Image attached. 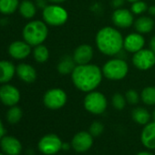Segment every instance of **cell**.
Here are the masks:
<instances>
[{
  "label": "cell",
  "mask_w": 155,
  "mask_h": 155,
  "mask_svg": "<svg viewBox=\"0 0 155 155\" xmlns=\"http://www.w3.org/2000/svg\"><path fill=\"white\" fill-rule=\"evenodd\" d=\"M71 80L74 86L83 92L95 91L102 81V69L94 64L77 65L72 71Z\"/></svg>",
  "instance_id": "obj_1"
},
{
  "label": "cell",
  "mask_w": 155,
  "mask_h": 155,
  "mask_svg": "<svg viewBox=\"0 0 155 155\" xmlns=\"http://www.w3.org/2000/svg\"><path fill=\"white\" fill-rule=\"evenodd\" d=\"M98 49L106 56H116L123 48L124 38L120 32L111 27L101 28L96 35Z\"/></svg>",
  "instance_id": "obj_2"
},
{
  "label": "cell",
  "mask_w": 155,
  "mask_h": 155,
  "mask_svg": "<svg viewBox=\"0 0 155 155\" xmlns=\"http://www.w3.org/2000/svg\"><path fill=\"white\" fill-rule=\"evenodd\" d=\"M47 25L39 20L31 21L27 24L23 29V37L30 46H38L42 44L48 37Z\"/></svg>",
  "instance_id": "obj_3"
},
{
  "label": "cell",
  "mask_w": 155,
  "mask_h": 155,
  "mask_svg": "<svg viewBox=\"0 0 155 155\" xmlns=\"http://www.w3.org/2000/svg\"><path fill=\"white\" fill-rule=\"evenodd\" d=\"M102 69L103 76L110 81H120L127 76L129 67L123 58H112L108 60Z\"/></svg>",
  "instance_id": "obj_4"
},
{
  "label": "cell",
  "mask_w": 155,
  "mask_h": 155,
  "mask_svg": "<svg viewBox=\"0 0 155 155\" xmlns=\"http://www.w3.org/2000/svg\"><path fill=\"white\" fill-rule=\"evenodd\" d=\"M108 106L106 97L100 91H92L88 92L84 99V108L92 114H102Z\"/></svg>",
  "instance_id": "obj_5"
},
{
  "label": "cell",
  "mask_w": 155,
  "mask_h": 155,
  "mask_svg": "<svg viewBox=\"0 0 155 155\" xmlns=\"http://www.w3.org/2000/svg\"><path fill=\"white\" fill-rule=\"evenodd\" d=\"M43 19L50 26H62L68 20V12L57 4L47 6L43 9Z\"/></svg>",
  "instance_id": "obj_6"
},
{
  "label": "cell",
  "mask_w": 155,
  "mask_h": 155,
  "mask_svg": "<svg viewBox=\"0 0 155 155\" xmlns=\"http://www.w3.org/2000/svg\"><path fill=\"white\" fill-rule=\"evenodd\" d=\"M132 63L140 70H148L155 65V53L151 49H140L133 54Z\"/></svg>",
  "instance_id": "obj_7"
},
{
  "label": "cell",
  "mask_w": 155,
  "mask_h": 155,
  "mask_svg": "<svg viewBox=\"0 0 155 155\" xmlns=\"http://www.w3.org/2000/svg\"><path fill=\"white\" fill-rule=\"evenodd\" d=\"M44 104L50 110H58L67 102V94L61 89H51L48 91L43 98Z\"/></svg>",
  "instance_id": "obj_8"
},
{
  "label": "cell",
  "mask_w": 155,
  "mask_h": 155,
  "mask_svg": "<svg viewBox=\"0 0 155 155\" xmlns=\"http://www.w3.org/2000/svg\"><path fill=\"white\" fill-rule=\"evenodd\" d=\"M63 142L56 134H47L38 142V150L45 155H53L62 150Z\"/></svg>",
  "instance_id": "obj_9"
},
{
  "label": "cell",
  "mask_w": 155,
  "mask_h": 155,
  "mask_svg": "<svg viewBox=\"0 0 155 155\" xmlns=\"http://www.w3.org/2000/svg\"><path fill=\"white\" fill-rule=\"evenodd\" d=\"M93 144V136L88 131L78 132L71 140V146L77 152H86Z\"/></svg>",
  "instance_id": "obj_10"
},
{
  "label": "cell",
  "mask_w": 155,
  "mask_h": 155,
  "mask_svg": "<svg viewBox=\"0 0 155 155\" xmlns=\"http://www.w3.org/2000/svg\"><path fill=\"white\" fill-rule=\"evenodd\" d=\"M20 100L18 90L12 85H4L0 88V101L7 106H15Z\"/></svg>",
  "instance_id": "obj_11"
},
{
  "label": "cell",
  "mask_w": 155,
  "mask_h": 155,
  "mask_svg": "<svg viewBox=\"0 0 155 155\" xmlns=\"http://www.w3.org/2000/svg\"><path fill=\"white\" fill-rule=\"evenodd\" d=\"M113 24L120 28H130L133 24V16L130 10L125 8L115 9L112 14Z\"/></svg>",
  "instance_id": "obj_12"
},
{
  "label": "cell",
  "mask_w": 155,
  "mask_h": 155,
  "mask_svg": "<svg viewBox=\"0 0 155 155\" xmlns=\"http://www.w3.org/2000/svg\"><path fill=\"white\" fill-rule=\"evenodd\" d=\"M145 45V39L140 33H130L123 41V48L130 53H136L143 48Z\"/></svg>",
  "instance_id": "obj_13"
},
{
  "label": "cell",
  "mask_w": 155,
  "mask_h": 155,
  "mask_svg": "<svg viewBox=\"0 0 155 155\" xmlns=\"http://www.w3.org/2000/svg\"><path fill=\"white\" fill-rule=\"evenodd\" d=\"M72 57L77 65L89 64L93 58V48L87 44L80 45L74 50Z\"/></svg>",
  "instance_id": "obj_14"
},
{
  "label": "cell",
  "mask_w": 155,
  "mask_h": 155,
  "mask_svg": "<svg viewBox=\"0 0 155 155\" xmlns=\"http://www.w3.org/2000/svg\"><path fill=\"white\" fill-rule=\"evenodd\" d=\"M0 146L7 155H19L22 150L21 142L12 136H4L0 140Z\"/></svg>",
  "instance_id": "obj_15"
},
{
  "label": "cell",
  "mask_w": 155,
  "mask_h": 155,
  "mask_svg": "<svg viewBox=\"0 0 155 155\" xmlns=\"http://www.w3.org/2000/svg\"><path fill=\"white\" fill-rule=\"evenodd\" d=\"M140 140L143 146L149 150L155 149V121L147 123L140 135Z\"/></svg>",
  "instance_id": "obj_16"
},
{
  "label": "cell",
  "mask_w": 155,
  "mask_h": 155,
  "mask_svg": "<svg viewBox=\"0 0 155 155\" xmlns=\"http://www.w3.org/2000/svg\"><path fill=\"white\" fill-rule=\"evenodd\" d=\"M9 55L16 59H23L27 58L30 52V45L23 41H15L8 48Z\"/></svg>",
  "instance_id": "obj_17"
},
{
  "label": "cell",
  "mask_w": 155,
  "mask_h": 155,
  "mask_svg": "<svg viewBox=\"0 0 155 155\" xmlns=\"http://www.w3.org/2000/svg\"><path fill=\"white\" fill-rule=\"evenodd\" d=\"M16 71H17L18 76L23 81H25L27 83H32L37 79L36 69L31 65H28L26 63L19 64L17 67Z\"/></svg>",
  "instance_id": "obj_18"
},
{
  "label": "cell",
  "mask_w": 155,
  "mask_h": 155,
  "mask_svg": "<svg viewBox=\"0 0 155 155\" xmlns=\"http://www.w3.org/2000/svg\"><path fill=\"white\" fill-rule=\"evenodd\" d=\"M16 68L9 61H0V83L8 82L14 77Z\"/></svg>",
  "instance_id": "obj_19"
},
{
  "label": "cell",
  "mask_w": 155,
  "mask_h": 155,
  "mask_svg": "<svg viewBox=\"0 0 155 155\" xmlns=\"http://www.w3.org/2000/svg\"><path fill=\"white\" fill-rule=\"evenodd\" d=\"M134 28L138 33H150L154 28V21L150 17H140L134 22Z\"/></svg>",
  "instance_id": "obj_20"
},
{
  "label": "cell",
  "mask_w": 155,
  "mask_h": 155,
  "mask_svg": "<svg viewBox=\"0 0 155 155\" xmlns=\"http://www.w3.org/2000/svg\"><path fill=\"white\" fill-rule=\"evenodd\" d=\"M76 62L73 59V57L65 56L61 58L59 63L58 64V71L61 75H68L71 74L76 67Z\"/></svg>",
  "instance_id": "obj_21"
},
{
  "label": "cell",
  "mask_w": 155,
  "mask_h": 155,
  "mask_svg": "<svg viewBox=\"0 0 155 155\" xmlns=\"http://www.w3.org/2000/svg\"><path fill=\"white\" fill-rule=\"evenodd\" d=\"M131 117L133 120L140 125H146L150 122V120L151 118L150 112L146 109L141 107L135 108L131 112Z\"/></svg>",
  "instance_id": "obj_22"
},
{
  "label": "cell",
  "mask_w": 155,
  "mask_h": 155,
  "mask_svg": "<svg viewBox=\"0 0 155 155\" xmlns=\"http://www.w3.org/2000/svg\"><path fill=\"white\" fill-rule=\"evenodd\" d=\"M140 99L146 105H155V86L146 87L140 93Z\"/></svg>",
  "instance_id": "obj_23"
},
{
  "label": "cell",
  "mask_w": 155,
  "mask_h": 155,
  "mask_svg": "<svg viewBox=\"0 0 155 155\" xmlns=\"http://www.w3.org/2000/svg\"><path fill=\"white\" fill-rule=\"evenodd\" d=\"M19 11H20V14L23 16V18H32L36 15L37 9H36L35 5L32 2L28 1V0H25V1H23L19 6Z\"/></svg>",
  "instance_id": "obj_24"
},
{
  "label": "cell",
  "mask_w": 155,
  "mask_h": 155,
  "mask_svg": "<svg viewBox=\"0 0 155 155\" xmlns=\"http://www.w3.org/2000/svg\"><path fill=\"white\" fill-rule=\"evenodd\" d=\"M18 7V0H0V12L9 15L14 13Z\"/></svg>",
  "instance_id": "obj_25"
},
{
  "label": "cell",
  "mask_w": 155,
  "mask_h": 155,
  "mask_svg": "<svg viewBox=\"0 0 155 155\" xmlns=\"http://www.w3.org/2000/svg\"><path fill=\"white\" fill-rule=\"evenodd\" d=\"M48 57H49V52H48V49L45 46L41 44L38 46H36L34 49V58L39 63L46 62L48 59Z\"/></svg>",
  "instance_id": "obj_26"
},
{
  "label": "cell",
  "mask_w": 155,
  "mask_h": 155,
  "mask_svg": "<svg viewBox=\"0 0 155 155\" xmlns=\"http://www.w3.org/2000/svg\"><path fill=\"white\" fill-rule=\"evenodd\" d=\"M21 118H22V110L20 108L12 106V108L8 110L7 114V119L9 123L16 124L21 120Z\"/></svg>",
  "instance_id": "obj_27"
},
{
  "label": "cell",
  "mask_w": 155,
  "mask_h": 155,
  "mask_svg": "<svg viewBox=\"0 0 155 155\" xmlns=\"http://www.w3.org/2000/svg\"><path fill=\"white\" fill-rule=\"evenodd\" d=\"M112 105L114 107V109L118 110H121L125 108V105H126V99L125 97L120 94V93H115L113 96H112Z\"/></svg>",
  "instance_id": "obj_28"
},
{
  "label": "cell",
  "mask_w": 155,
  "mask_h": 155,
  "mask_svg": "<svg viewBox=\"0 0 155 155\" xmlns=\"http://www.w3.org/2000/svg\"><path fill=\"white\" fill-rule=\"evenodd\" d=\"M147 9H148L147 4L141 1V0H138V1L133 2L130 7V11L134 15H140L145 11H147Z\"/></svg>",
  "instance_id": "obj_29"
},
{
  "label": "cell",
  "mask_w": 155,
  "mask_h": 155,
  "mask_svg": "<svg viewBox=\"0 0 155 155\" xmlns=\"http://www.w3.org/2000/svg\"><path fill=\"white\" fill-rule=\"evenodd\" d=\"M125 99H126V101L129 104L136 105V104H138V102L140 101V96H139V93L136 91L129 90L125 94Z\"/></svg>",
  "instance_id": "obj_30"
},
{
  "label": "cell",
  "mask_w": 155,
  "mask_h": 155,
  "mask_svg": "<svg viewBox=\"0 0 155 155\" xmlns=\"http://www.w3.org/2000/svg\"><path fill=\"white\" fill-rule=\"evenodd\" d=\"M104 130V126L100 121H93L90 127V133L93 137H99Z\"/></svg>",
  "instance_id": "obj_31"
},
{
  "label": "cell",
  "mask_w": 155,
  "mask_h": 155,
  "mask_svg": "<svg viewBox=\"0 0 155 155\" xmlns=\"http://www.w3.org/2000/svg\"><path fill=\"white\" fill-rule=\"evenodd\" d=\"M126 0H111V6L115 8V9H118V8H121L124 5Z\"/></svg>",
  "instance_id": "obj_32"
},
{
  "label": "cell",
  "mask_w": 155,
  "mask_h": 155,
  "mask_svg": "<svg viewBox=\"0 0 155 155\" xmlns=\"http://www.w3.org/2000/svg\"><path fill=\"white\" fill-rule=\"evenodd\" d=\"M37 4H38V7L41 8H45L47 7V1L46 0H37Z\"/></svg>",
  "instance_id": "obj_33"
},
{
  "label": "cell",
  "mask_w": 155,
  "mask_h": 155,
  "mask_svg": "<svg viewBox=\"0 0 155 155\" xmlns=\"http://www.w3.org/2000/svg\"><path fill=\"white\" fill-rule=\"evenodd\" d=\"M150 48L152 51L155 52V36H153L150 41Z\"/></svg>",
  "instance_id": "obj_34"
},
{
  "label": "cell",
  "mask_w": 155,
  "mask_h": 155,
  "mask_svg": "<svg viewBox=\"0 0 155 155\" xmlns=\"http://www.w3.org/2000/svg\"><path fill=\"white\" fill-rule=\"evenodd\" d=\"M5 129H4V126H3V124H2V121L0 120V140H1L3 137H4V135H5Z\"/></svg>",
  "instance_id": "obj_35"
},
{
  "label": "cell",
  "mask_w": 155,
  "mask_h": 155,
  "mask_svg": "<svg viewBox=\"0 0 155 155\" xmlns=\"http://www.w3.org/2000/svg\"><path fill=\"white\" fill-rule=\"evenodd\" d=\"M148 12L151 17H155V6H151L148 8Z\"/></svg>",
  "instance_id": "obj_36"
},
{
  "label": "cell",
  "mask_w": 155,
  "mask_h": 155,
  "mask_svg": "<svg viewBox=\"0 0 155 155\" xmlns=\"http://www.w3.org/2000/svg\"><path fill=\"white\" fill-rule=\"evenodd\" d=\"M48 1H50V2H52L54 4H60V3L65 2L66 0H48Z\"/></svg>",
  "instance_id": "obj_37"
},
{
  "label": "cell",
  "mask_w": 155,
  "mask_h": 155,
  "mask_svg": "<svg viewBox=\"0 0 155 155\" xmlns=\"http://www.w3.org/2000/svg\"><path fill=\"white\" fill-rule=\"evenodd\" d=\"M136 155H154V154H152L150 152H148V151H140V152L137 153Z\"/></svg>",
  "instance_id": "obj_38"
},
{
  "label": "cell",
  "mask_w": 155,
  "mask_h": 155,
  "mask_svg": "<svg viewBox=\"0 0 155 155\" xmlns=\"http://www.w3.org/2000/svg\"><path fill=\"white\" fill-rule=\"evenodd\" d=\"M151 118L153 119V121H155V110L152 111V115H151Z\"/></svg>",
  "instance_id": "obj_39"
},
{
  "label": "cell",
  "mask_w": 155,
  "mask_h": 155,
  "mask_svg": "<svg viewBox=\"0 0 155 155\" xmlns=\"http://www.w3.org/2000/svg\"><path fill=\"white\" fill-rule=\"evenodd\" d=\"M126 1L130 2V3H133V2H135V1H138V0H126Z\"/></svg>",
  "instance_id": "obj_40"
},
{
  "label": "cell",
  "mask_w": 155,
  "mask_h": 155,
  "mask_svg": "<svg viewBox=\"0 0 155 155\" xmlns=\"http://www.w3.org/2000/svg\"><path fill=\"white\" fill-rule=\"evenodd\" d=\"M0 155H5V154H3V153H0Z\"/></svg>",
  "instance_id": "obj_41"
},
{
  "label": "cell",
  "mask_w": 155,
  "mask_h": 155,
  "mask_svg": "<svg viewBox=\"0 0 155 155\" xmlns=\"http://www.w3.org/2000/svg\"><path fill=\"white\" fill-rule=\"evenodd\" d=\"M154 53H155V52H154Z\"/></svg>",
  "instance_id": "obj_42"
}]
</instances>
